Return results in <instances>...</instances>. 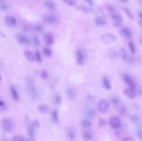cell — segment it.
I'll return each instance as SVG.
<instances>
[{"mask_svg":"<svg viewBox=\"0 0 142 141\" xmlns=\"http://www.w3.org/2000/svg\"><path fill=\"white\" fill-rule=\"evenodd\" d=\"M40 76H41V78L46 80V79L48 78L49 74H48V72H47V71H46V70H42L41 73H40Z\"/></svg>","mask_w":142,"mask_h":141,"instance_id":"cell-34","label":"cell"},{"mask_svg":"<svg viewBox=\"0 0 142 141\" xmlns=\"http://www.w3.org/2000/svg\"><path fill=\"white\" fill-rule=\"evenodd\" d=\"M76 63L78 65H83L85 62V56H84V53L83 52L81 51V49H76Z\"/></svg>","mask_w":142,"mask_h":141,"instance_id":"cell-10","label":"cell"},{"mask_svg":"<svg viewBox=\"0 0 142 141\" xmlns=\"http://www.w3.org/2000/svg\"><path fill=\"white\" fill-rule=\"evenodd\" d=\"M16 39H17V41H18V43L22 44V45H29L31 43L30 39H29L26 35L22 34V33H18V34L16 36Z\"/></svg>","mask_w":142,"mask_h":141,"instance_id":"cell-9","label":"cell"},{"mask_svg":"<svg viewBox=\"0 0 142 141\" xmlns=\"http://www.w3.org/2000/svg\"><path fill=\"white\" fill-rule=\"evenodd\" d=\"M31 125H32L34 129H37V128H38L39 126H40V124H39L38 120H34L32 124H31Z\"/></svg>","mask_w":142,"mask_h":141,"instance_id":"cell-41","label":"cell"},{"mask_svg":"<svg viewBox=\"0 0 142 141\" xmlns=\"http://www.w3.org/2000/svg\"><path fill=\"white\" fill-rule=\"evenodd\" d=\"M12 141H26V140H25V138L22 137V136L17 135V136H14V137L12 138Z\"/></svg>","mask_w":142,"mask_h":141,"instance_id":"cell-37","label":"cell"},{"mask_svg":"<svg viewBox=\"0 0 142 141\" xmlns=\"http://www.w3.org/2000/svg\"><path fill=\"white\" fill-rule=\"evenodd\" d=\"M127 46H128V48H129V51H130L131 53L132 54H135V52H136V48H135V45L134 44L133 42L130 41L127 44Z\"/></svg>","mask_w":142,"mask_h":141,"instance_id":"cell-24","label":"cell"},{"mask_svg":"<svg viewBox=\"0 0 142 141\" xmlns=\"http://www.w3.org/2000/svg\"><path fill=\"white\" fill-rule=\"evenodd\" d=\"M120 35L123 36L126 38H131L132 37V33H131V31L129 28H123L120 30Z\"/></svg>","mask_w":142,"mask_h":141,"instance_id":"cell-17","label":"cell"},{"mask_svg":"<svg viewBox=\"0 0 142 141\" xmlns=\"http://www.w3.org/2000/svg\"><path fill=\"white\" fill-rule=\"evenodd\" d=\"M0 9H1L2 11H7V10L8 9V5L4 3V1L3 2H0Z\"/></svg>","mask_w":142,"mask_h":141,"instance_id":"cell-35","label":"cell"},{"mask_svg":"<svg viewBox=\"0 0 142 141\" xmlns=\"http://www.w3.org/2000/svg\"><path fill=\"white\" fill-rule=\"evenodd\" d=\"M109 108H110V103L107 100L103 99V100H101L99 101V104H98V109H99V110L101 111V113H106V111L109 110Z\"/></svg>","mask_w":142,"mask_h":141,"instance_id":"cell-6","label":"cell"},{"mask_svg":"<svg viewBox=\"0 0 142 141\" xmlns=\"http://www.w3.org/2000/svg\"><path fill=\"white\" fill-rule=\"evenodd\" d=\"M4 1V0H0V2H3Z\"/></svg>","mask_w":142,"mask_h":141,"instance_id":"cell-49","label":"cell"},{"mask_svg":"<svg viewBox=\"0 0 142 141\" xmlns=\"http://www.w3.org/2000/svg\"><path fill=\"white\" fill-rule=\"evenodd\" d=\"M110 16H111L112 21H113V24L115 25V26L118 27V28L121 27L122 22H123V18H122V17L118 13V12H116V13L111 14Z\"/></svg>","mask_w":142,"mask_h":141,"instance_id":"cell-8","label":"cell"},{"mask_svg":"<svg viewBox=\"0 0 142 141\" xmlns=\"http://www.w3.org/2000/svg\"><path fill=\"white\" fill-rule=\"evenodd\" d=\"M34 54H35V61H36L37 62L40 63L42 62V54H41V52L37 50V51L34 52Z\"/></svg>","mask_w":142,"mask_h":141,"instance_id":"cell-28","label":"cell"},{"mask_svg":"<svg viewBox=\"0 0 142 141\" xmlns=\"http://www.w3.org/2000/svg\"><path fill=\"white\" fill-rule=\"evenodd\" d=\"M118 107V111L120 115H125L126 112V107L124 106V105H119Z\"/></svg>","mask_w":142,"mask_h":141,"instance_id":"cell-29","label":"cell"},{"mask_svg":"<svg viewBox=\"0 0 142 141\" xmlns=\"http://www.w3.org/2000/svg\"><path fill=\"white\" fill-rule=\"evenodd\" d=\"M101 42L106 45H109L110 43H113L114 42H116V37L112 33H105L101 37Z\"/></svg>","mask_w":142,"mask_h":141,"instance_id":"cell-2","label":"cell"},{"mask_svg":"<svg viewBox=\"0 0 142 141\" xmlns=\"http://www.w3.org/2000/svg\"><path fill=\"white\" fill-rule=\"evenodd\" d=\"M33 43L34 44L35 46H38L39 44H40V39L38 38V37L34 36V37H33Z\"/></svg>","mask_w":142,"mask_h":141,"instance_id":"cell-36","label":"cell"},{"mask_svg":"<svg viewBox=\"0 0 142 141\" xmlns=\"http://www.w3.org/2000/svg\"><path fill=\"white\" fill-rule=\"evenodd\" d=\"M120 57L126 62H133V61H134V59L129 55L128 52H127L124 48L120 50Z\"/></svg>","mask_w":142,"mask_h":141,"instance_id":"cell-11","label":"cell"},{"mask_svg":"<svg viewBox=\"0 0 142 141\" xmlns=\"http://www.w3.org/2000/svg\"><path fill=\"white\" fill-rule=\"evenodd\" d=\"M81 126L85 129H87V128H90L91 126V121L89 119H83L81 121Z\"/></svg>","mask_w":142,"mask_h":141,"instance_id":"cell-27","label":"cell"},{"mask_svg":"<svg viewBox=\"0 0 142 141\" xmlns=\"http://www.w3.org/2000/svg\"><path fill=\"white\" fill-rule=\"evenodd\" d=\"M52 119L54 123H57L58 122V113L56 110H53L52 111Z\"/></svg>","mask_w":142,"mask_h":141,"instance_id":"cell-26","label":"cell"},{"mask_svg":"<svg viewBox=\"0 0 142 141\" xmlns=\"http://www.w3.org/2000/svg\"><path fill=\"white\" fill-rule=\"evenodd\" d=\"M105 123H106V121H105V119H100V125H105Z\"/></svg>","mask_w":142,"mask_h":141,"instance_id":"cell-45","label":"cell"},{"mask_svg":"<svg viewBox=\"0 0 142 141\" xmlns=\"http://www.w3.org/2000/svg\"><path fill=\"white\" fill-rule=\"evenodd\" d=\"M54 99H55V102L57 103V104H60V102H61V97H60V96L56 95Z\"/></svg>","mask_w":142,"mask_h":141,"instance_id":"cell-42","label":"cell"},{"mask_svg":"<svg viewBox=\"0 0 142 141\" xmlns=\"http://www.w3.org/2000/svg\"><path fill=\"white\" fill-rule=\"evenodd\" d=\"M10 93L12 95V97L16 101H18V100H19V94H18L16 87H14L13 86H10Z\"/></svg>","mask_w":142,"mask_h":141,"instance_id":"cell-18","label":"cell"},{"mask_svg":"<svg viewBox=\"0 0 142 141\" xmlns=\"http://www.w3.org/2000/svg\"><path fill=\"white\" fill-rule=\"evenodd\" d=\"M43 41H44V43L47 44V45H52V44H53L54 43V37L53 36L52 34H50V33H46L43 36Z\"/></svg>","mask_w":142,"mask_h":141,"instance_id":"cell-14","label":"cell"},{"mask_svg":"<svg viewBox=\"0 0 142 141\" xmlns=\"http://www.w3.org/2000/svg\"><path fill=\"white\" fill-rule=\"evenodd\" d=\"M137 135H138L139 138H141V129H140V128L137 130Z\"/></svg>","mask_w":142,"mask_h":141,"instance_id":"cell-46","label":"cell"},{"mask_svg":"<svg viewBox=\"0 0 142 141\" xmlns=\"http://www.w3.org/2000/svg\"><path fill=\"white\" fill-rule=\"evenodd\" d=\"M1 125L4 131L8 132V133L12 132V130H13V124H12V122L8 119H3V120L1 121Z\"/></svg>","mask_w":142,"mask_h":141,"instance_id":"cell-3","label":"cell"},{"mask_svg":"<svg viewBox=\"0 0 142 141\" xmlns=\"http://www.w3.org/2000/svg\"><path fill=\"white\" fill-rule=\"evenodd\" d=\"M4 22H5L6 25L9 28H14L17 24V20L15 18L12 16H7L4 18Z\"/></svg>","mask_w":142,"mask_h":141,"instance_id":"cell-12","label":"cell"},{"mask_svg":"<svg viewBox=\"0 0 142 141\" xmlns=\"http://www.w3.org/2000/svg\"><path fill=\"white\" fill-rule=\"evenodd\" d=\"M109 124H110V126L113 130H118L119 128L121 126V121H120V119L117 116H113V117L110 118Z\"/></svg>","mask_w":142,"mask_h":141,"instance_id":"cell-5","label":"cell"},{"mask_svg":"<svg viewBox=\"0 0 142 141\" xmlns=\"http://www.w3.org/2000/svg\"><path fill=\"white\" fill-rule=\"evenodd\" d=\"M131 119L133 124H138L140 122V117L137 115H132L131 117Z\"/></svg>","mask_w":142,"mask_h":141,"instance_id":"cell-32","label":"cell"},{"mask_svg":"<svg viewBox=\"0 0 142 141\" xmlns=\"http://www.w3.org/2000/svg\"><path fill=\"white\" fill-rule=\"evenodd\" d=\"M120 1H122V2H127V0H120Z\"/></svg>","mask_w":142,"mask_h":141,"instance_id":"cell-48","label":"cell"},{"mask_svg":"<svg viewBox=\"0 0 142 141\" xmlns=\"http://www.w3.org/2000/svg\"><path fill=\"white\" fill-rule=\"evenodd\" d=\"M66 132H67V136H68V138L70 139V140H74V138H75V133H74V131L71 129V128H69L67 130H66Z\"/></svg>","mask_w":142,"mask_h":141,"instance_id":"cell-31","label":"cell"},{"mask_svg":"<svg viewBox=\"0 0 142 141\" xmlns=\"http://www.w3.org/2000/svg\"><path fill=\"white\" fill-rule=\"evenodd\" d=\"M24 56L29 62H35V54L33 52L30 51V50H26V51H24Z\"/></svg>","mask_w":142,"mask_h":141,"instance_id":"cell-15","label":"cell"},{"mask_svg":"<svg viewBox=\"0 0 142 141\" xmlns=\"http://www.w3.org/2000/svg\"><path fill=\"white\" fill-rule=\"evenodd\" d=\"M44 4H45V7L47 8V9H49L50 11H53V10H55L56 4L53 0H45Z\"/></svg>","mask_w":142,"mask_h":141,"instance_id":"cell-19","label":"cell"},{"mask_svg":"<svg viewBox=\"0 0 142 141\" xmlns=\"http://www.w3.org/2000/svg\"><path fill=\"white\" fill-rule=\"evenodd\" d=\"M82 138L84 139L85 140H91L92 139V135L88 131H86L82 134Z\"/></svg>","mask_w":142,"mask_h":141,"instance_id":"cell-30","label":"cell"},{"mask_svg":"<svg viewBox=\"0 0 142 141\" xmlns=\"http://www.w3.org/2000/svg\"><path fill=\"white\" fill-rule=\"evenodd\" d=\"M123 80H124L125 83L128 86V87L131 88V89L136 90V84H135L134 79L132 78V76L129 74H125L123 76Z\"/></svg>","mask_w":142,"mask_h":141,"instance_id":"cell-4","label":"cell"},{"mask_svg":"<svg viewBox=\"0 0 142 141\" xmlns=\"http://www.w3.org/2000/svg\"><path fill=\"white\" fill-rule=\"evenodd\" d=\"M27 86H28V91L29 95L32 96V98L33 99H37L38 98V91L37 90L36 85H35L33 80L29 77L28 78V81H27Z\"/></svg>","mask_w":142,"mask_h":141,"instance_id":"cell-1","label":"cell"},{"mask_svg":"<svg viewBox=\"0 0 142 141\" xmlns=\"http://www.w3.org/2000/svg\"><path fill=\"white\" fill-rule=\"evenodd\" d=\"M95 23L99 27H103L106 24V19L103 16H98L95 18Z\"/></svg>","mask_w":142,"mask_h":141,"instance_id":"cell-16","label":"cell"},{"mask_svg":"<svg viewBox=\"0 0 142 141\" xmlns=\"http://www.w3.org/2000/svg\"><path fill=\"white\" fill-rule=\"evenodd\" d=\"M86 115H87V117L90 118V119H92V118L95 117L96 112L93 109H87V110H86Z\"/></svg>","mask_w":142,"mask_h":141,"instance_id":"cell-25","label":"cell"},{"mask_svg":"<svg viewBox=\"0 0 142 141\" xmlns=\"http://www.w3.org/2000/svg\"><path fill=\"white\" fill-rule=\"evenodd\" d=\"M43 19L46 23L52 25H55L58 22V18L57 17L54 15H51V14H46V15L43 16Z\"/></svg>","mask_w":142,"mask_h":141,"instance_id":"cell-7","label":"cell"},{"mask_svg":"<svg viewBox=\"0 0 142 141\" xmlns=\"http://www.w3.org/2000/svg\"><path fill=\"white\" fill-rule=\"evenodd\" d=\"M136 90H134V89H131V88L128 87L126 89L124 90V94L126 95L128 98L130 99H135L136 97Z\"/></svg>","mask_w":142,"mask_h":141,"instance_id":"cell-13","label":"cell"},{"mask_svg":"<svg viewBox=\"0 0 142 141\" xmlns=\"http://www.w3.org/2000/svg\"><path fill=\"white\" fill-rule=\"evenodd\" d=\"M34 29L36 31H37V32H42V31H43V28H42V26H41V25H39V24L35 25Z\"/></svg>","mask_w":142,"mask_h":141,"instance_id":"cell-43","label":"cell"},{"mask_svg":"<svg viewBox=\"0 0 142 141\" xmlns=\"http://www.w3.org/2000/svg\"><path fill=\"white\" fill-rule=\"evenodd\" d=\"M6 107H7V105H6V103L4 102V100H2V99H0V110H4L6 109Z\"/></svg>","mask_w":142,"mask_h":141,"instance_id":"cell-38","label":"cell"},{"mask_svg":"<svg viewBox=\"0 0 142 141\" xmlns=\"http://www.w3.org/2000/svg\"><path fill=\"white\" fill-rule=\"evenodd\" d=\"M76 96V92L74 88L71 87V88H68L67 90H66V96H67L68 99L70 100H73Z\"/></svg>","mask_w":142,"mask_h":141,"instance_id":"cell-20","label":"cell"},{"mask_svg":"<svg viewBox=\"0 0 142 141\" xmlns=\"http://www.w3.org/2000/svg\"><path fill=\"white\" fill-rule=\"evenodd\" d=\"M38 110L40 111V113L43 114H47L49 112V107L47 105H41L40 106L38 107Z\"/></svg>","mask_w":142,"mask_h":141,"instance_id":"cell-23","label":"cell"},{"mask_svg":"<svg viewBox=\"0 0 142 141\" xmlns=\"http://www.w3.org/2000/svg\"><path fill=\"white\" fill-rule=\"evenodd\" d=\"M107 10H108V12L110 13V15L113 14V13H116V12H117V9H116V8L112 5H108L107 6Z\"/></svg>","mask_w":142,"mask_h":141,"instance_id":"cell-33","label":"cell"},{"mask_svg":"<svg viewBox=\"0 0 142 141\" xmlns=\"http://www.w3.org/2000/svg\"><path fill=\"white\" fill-rule=\"evenodd\" d=\"M102 84H103V86L105 87V89L106 90H110L111 89V84H110L109 79L107 78V77L104 76L103 79H102Z\"/></svg>","mask_w":142,"mask_h":141,"instance_id":"cell-21","label":"cell"},{"mask_svg":"<svg viewBox=\"0 0 142 141\" xmlns=\"http://www.w3.org/2000/svg\"><path fill=\"white\" fill-rule=\"evenodd\" d=\"M43 53L45 56L49 57V56H51L52 54H53V51H52V49L49 47H44L43 48Z\"/></svg>","mask_w":142,"mask_h":141,"instance_id":"cell-22","label":"cell"},{"mask_svg":"<svg viewBox=\"0 0 142 141\" xmlns=\"http://www.w3.org/2000/svg\"><path fill=\"white\" fill-rule=\"evenodd\" d=\"M63 3H65L66 5L68 6H73L75 4V1L74 0H62Z\"/></svg>","mask_w":142,"mask_h":141,"instance_id":"cell-39","label":"cell"},{"mask_svg":"<svg viewBox=\"0 0 142 141\" xmlns=\"http://www.w3.org/2000/svg\"><path fill=\"white\" fill-rule=\"evenodd\" d=\"M111 102H112V104H113L115 106H118L120 104V100H119L117 98H112L111 99Z\"/></svg>","mask_w":142,"mask_h":141,"instance_id":"cell-40","label":"cell"},{"mask_svg":"<svg viewBox=\"0 0 142 141\" xmlns=\"http://www.w3.org/2000/svg\"><path fill=\"white\" fill-rule=\"evenodd\" d=\"M85 1L87 2V3H88L89 6H92L93 4H94V1H93V0H85Z\"/></svg>","mask_w":142,"mask_h":141,"instance_id":"cell-44","label":"cell"},{"mask_svg":"<svg viewBox=\"0 0 142 141\" xmlns=\"http://www.w3.org/2000/svg\"><path fill=\"white\" fill-rule=\"evenodd\" d=\"M1 81H2V76L0 75V82H1Z\"/></svg>","mask_w":142,"mask_h":141,"instance_id":"cell-47","label":"cell"}]
</instances>
